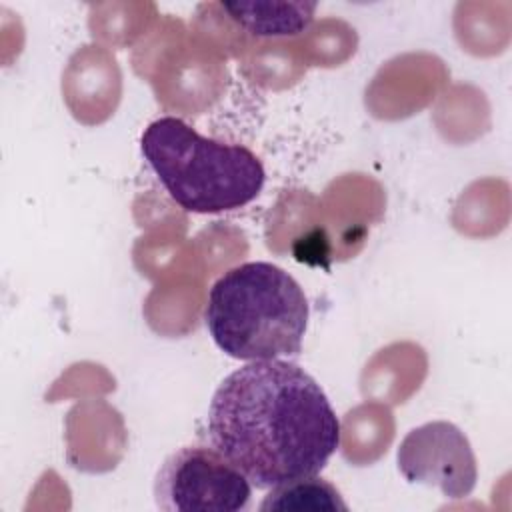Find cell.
I'll use <instances>...</instances> for the list:
<instances>
[{
    "mask_svg": "<svg viewBox=\"0 0 512 512\" xmlns=\"http://www.w3.org/2000/svg\"><path fill=\"white\" fill-rule=\"evenodd\" d=\"M220 8L242 30L260 38H284L304 32L318 8L316 2H220Z\"/></svg>",
    "mask_w": 512,
    "mask_h": 512,
    "instance_id": "6",
    "label": "cell"
},
{
    "mask_svg": "<svg viewBox=\"0 0 512 512\" xmlns=\"http://www.w3.org/2000/svg\"><path fill=\"white\" fill-rule=\"evenodd\" d=\"M252 498V484L212 446H184L172 452L154 480V500L166 512H240Z\"/></svg>",
    "mask_w": 512,
    "mask_h": 512,
    "instance_id": "4",
    "label": "cell"
},
{
    "mask_svg": "<svg viewBox=\"0 0 512 512\" xmlns=\"http://www.w3.org/2000/svg\"><path fill=\"white\" fill-rule=\"evenodd\" d=\"M140 150L170 198L196 214L242 208L260 194L266 180L254 152L200 136L174 116L150 122Z\"/></svg>",
    "mask_w": 512,
    "mask_h": 512,
    "instance_id": "3",
    "label": "cell"
},
{
    "mask_svg": "<svg viewBox=\"0 0 512 512\" xmlns=\"http://www.w3.org/2000/svg\"><path fill=\"white\" fill-rule=\"evenodd\" d=\"M206 440L252 486L316 476L340 446V420L320 384L288 360L230 372L206 414Z\"/></svg>",
    "mask_w": 512,
    "mask_h": 512,
    "instance_id": "1",
    "label": "cell"
},
{
    "mask_svg": "<svg viewBox=\"0 0 512 512\" xmlns=\"http://www.w3.org/2000/svg\"><path fill=\"white\" fill-rule=\"evenodd\" d=\"M260 510H348V504L328 480L318 476L296 478L290 482H282L272 486L270 492L264 496Z\"/></svg>",
    "mask_w": 512,
    "mask_h": 512,
    "instance_id": "7",
    "label": "cell"
},
{
    "mask_svg": "<svg viewBox=\"0 0 512 512\" xmlns=\"http://www.w3.org/2000/svg\"><path fill=\"white\" fill-rule=\"evenodd\" d=\"M396 462L410 484L438 488L452 500L466 498L478 480V464L466 434L436 420L412 428L398 446Z\"/></svg>",
    "mask_w": 512,
    "mask_h": 512,
    "instance_id": "5",
    "label": "cell"
},
{
    "mask_svg": "<svg viewBox=\"0 0 512 512\" xmlns=\"http://www.w3.org/2000/svg\"><path fill=\"white\" fill-rule=\"evenodd\" d=\"M204 320L214 344L230 358L296 356L308 326V300L280 266L244 262L212 284Z\"/></svg>",
    "mask_w": 512,
    "mask_h": 512,
    "instance_id": "2",
    "label": "cell"
}]
</instances>
